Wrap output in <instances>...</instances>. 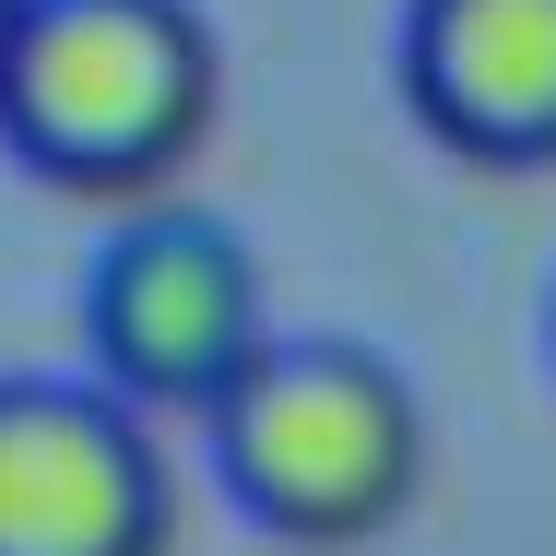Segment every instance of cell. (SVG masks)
I'll return each instance as SVG.
<instances>
[{
	"instance_id": "1",
	"label": "cell",
	"mask_w": 556,
	"mask_h": 556,
	"mask_svg": "<svg viewBox=\"0 0 556 556\" xmlns=\"http://www.w3.org/2000/svg\"><path fill=\"white\" fill-rule=\"evenodd\" d=\"M225 108V48L190 0H24L0 60V142L84 202L166 190Z\"/></svg>"
},
{
	"instance_id": "2",
	"label": "cell",
	"mask_w": 556,
	"mask_h": 556,
	"mask_svg": "<svg viewBox=\"0 0 556 556\" xmlns=\"http://www.w3.org/2000/svg\"><path fill=\"white\" fill-rule=\"evenodd\" d=\"M202 427H214L225 497L273 545H308V556L379 545L427 485V403L367 343H285L273 332V355Z\"/></svg>"
},
{
	"instance_id": "3",
	"label": "cell",
	"mask_w": 556,
	"mask_h": 556,
	"mask_svg": "<svg viewBox=\"0 0 556 556\" xmlns=\"http://www.w3.org/2000/svg\"><path fill=\"white\" fill-rule=\"evenodd\" d=\"M84 343L130 415H214L225 391L273 355L261 261L214 214H142L108 237L84 285Z\"/></svg>"
},
{
	"instance_id": "4",
	"label": "cell",
	"mask_w": 556,
	"mask_h": 556,
	"mask_svg": "<svg viewBox=\"0 0 556 556\" xmlns=\"http://www.w3.org/2000/svg\"><path fill=\"white\" fill-rule=\"evenodd\" d=\"M178 473L108 379H0V556H166Z\"/></svg>"
},
{
	"instance_id": "5",
	"label": "cell",
	"mask_w": 556,
	"mask_h": 556,
	"mask_svg": "<svg viewBox=\"0 0 556 556\" xmlns=\"http://www.w3.org/2000/svg\"><path fill=\"white\" fill-rule=\"evenodd\" d=\"M403 108L462 166H556V0H403Z\"/></svg>"
},
{
	"instance_id": "6",
	"label": "cell",
	"mask_w": 556,
	"mask_h": 556,
	"mask_svg": "<svg viewBox=\"0 0 556 556\" xmlns=\"http://www.w3.org/2000/svg\"><path fill=\"white\" fill-rule=\"evenodd\" d=\"M12 24H24V0H0V60H12Z\"/></svg>"
}]
</instances>
